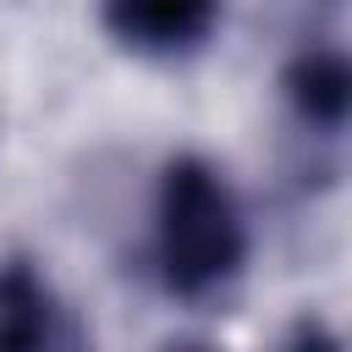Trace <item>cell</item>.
I'll return each instance as SVG.
<instances>
[{
    "instance_id": "cell-1",
    "label": "cell",
    "mask_w": 352,
    "mask_h": 352,
    "mask_svg": "<svg viewBox=\"0 0 352 352\" xmlns=\"http://www.w3.org/2000/svg\"><path fill=\"white\" fill-rule=\"evenodd\" d=\"M154 258H160L165 292L176 297H209L248 258V226H242L236 192L204 154H176L160 170Z\"/></svg>"
},
{
    "instance_id": "cell-2",
    "label": "cell",
    "mask_w": 352,
    "mask_h": 352,
    "mask_svg": "<svg viewBox=\"0 0 352 352\" xmlns=\"http://www.w3.org/2000/svg\"><path fill=\"white\" fill-rule=\"evenodd\" d=\"M0 352H88L82 324L55 302L33 258L0 264Z\"/></svg>"
},
{
    "instance_id": "cell-3",
    "label": "cell",
    "mask_w": 352,
    "mask_h": 352,
    "mask_svg": "<svg viewBox=\"0 0 352 352\" xmlns=\"http://www.w3.org/2000/svg\"><path fill=\"white\" fill-rule=\"evenodd\" d=\"M220 0H104V33L138 55H182L209 38Z\"/></svg>"
},
{
    "instance_id": "cell-4",
    "label": "cell",
    "mask_w": 352,
    "mask_h": 352,
    "mask_svg": "<svg viewBox=\"0 0 352 352\" xmlns=\"http://www.w3.org/2000/svg\"><path fill=\"white\" fill-rule=\"evenodd\" d=\"M286 104L292 116L319 132V138H341L346 126V110H352V66H346V50L336 38H314L302 44L292 60H286Z\"/></svg>"
},
{
    "instance_id": "cell-5",
    "label": "cell",
    "mask_w": 352,
    "mask_h": 352,
    "mask_svg": "<svg viewBox=\"0 0 352 352\" xmlns=\"http://www.w3.org/2000/svg\"><path fill=\"white\" fill-rule=\"evenodd\" d=\"M286 352H341V341H336V330H330L324 319H297Z\"/></svg>"
},
{
    "instance_id": "cell-6",
    "label": "cell",
    "mask_w": 352,
    "mask_h": 352,
    "mask_svg": "<svg viewBox=\"0 0 352 352\" xmlns=\"http://www.w3.org/2000/svg\"><path fill=\"white\" fill-rule=\"evenodd\" d=\"M165 352H214V346H204V341H182V346H165Z\"/></svg>"
}]
</instances>
